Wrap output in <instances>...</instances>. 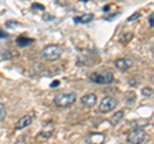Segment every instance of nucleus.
<instances>
[{
  "mask_svg": "<svg viewBox=\"0 0 154 144\" xmlns=\"http://www.w3.org/2000/svg\"><path fill=\"white\" fill-rule=\"evenodd\" d=\"M75 102H76V94L72 92H68V93L62 92L59 94H57L54 98V104L60 108L71 107L72 104H75Z\"/></svg>",
  "mask_w": 154,
  "mask_h": 144,
  "instance_id": "f257e3e1",
  "label": "nucleus"
},
{
  "mask_svg": "<svg viewBox=\"0 0 154 144\" xmlns=\"http://www.w3.org/2000/svg\"><path fill=\"white\" fill-rule=\"evenodd\" d=\"M42 58L46 61H57L62 55V48L57 44H50L42 48L41 50Z\"/></svg>",
  "mask_w": 154,
  "mask_h": 144,
  "instance_id": "f03ea898",
  "label": "nucleus"
},
{
  "mask_svg": "<svg viewBox=\"0 0 154 144\" xmlns=\"http://www.w3.org/2000/svg\"><path fill=\"white\" fill-rule=\"evenodd\" d=\"M113 74L112 72H103V74H98V72H93L89 76V80L94 84H99V85H107L110 84L113 81Z\"/></svg>",
  "mask_w": 154,
  "mask_h": 144,
  "instance_id": "7ed1b4c3",
  "label": "nucleus"
},
{
  "mask_svg": "<svg viewBox=\"0 0 154 144\" xmlns=\"http://www.w3.org/2000/svg\"><path fill=\"white\" fill-rule=\"evenodd\" d=\"M146 139V133L140 127L132 129L127 135V142L128 144H141Z\"/></svg>",
  "mask_w": 154,
  "mask_h": 144,
  "instance_id": "20e7f679",
  "label": "nucleus"
},
{
  "mask_svg": "<svg viewBox=\"0 0 154 144\" xmlns=\"http://www.w3.org/2000/svg\"><path fill=\"white\" fill-rule=\"evenodd\" d=\"M117 99H114L112 97H104L102 99V102L99 104V112L102 113H108L110 111H113V109L117 107Z\"/></svg>",
  "mask_w": 154,
  "mask_h": 144,
  "instance_id": "39448f33",
  "label": "nucleus"
},
{
  "mask_svg": "<svg viewBox=\"0 0 154 144\" xmlns=\"http://www.w3.org/2000/svg\"><path fill=\"white\" fill-rule=\"evenodd\" d=\"M105 140V135L102 133H91L86 138L88 144H103Z\"/></svg>",
  "mask_w": 154,
  "mask_h": 144,
  "instance_id": "423d86ee",
  "label": "nucleus"
},
{
  "mask_svg": "<svg viewBox=\"0 0 154 144\" xmlns=\"http://www.w3.org/2000/svg\"><path fill=\"white\" fill-rule=\"evenodd\" d=\"M81 104L84 107H88V108H91L94 107L96 104V95L93 94V93H89V94H85L82 98H81Z\"/></svg>",
  "mask_w": 154,
  "mask_h": 144,
  "instance_id": "0eeeda50",
  "label": "nucleus"
},
{
  "mask_svg": "<svg viewBox=\"0 0 154 144\" xmlns=\"http://www.w3.org/2000/svg\"><path fill=\"white\" fill-rule=\"evenodd\" d=\"M114 66H116V68H118L121 71H127L128 68L132 67V61L128 58H119L114 62Z\"/></svg>",
  "mask_w": 154,
  "mask_h": 144,
  "instance_id": "6e6552de",
  "label": "nucleus"
},
{
  "mask_svg": "<svg viewBox=\"0 0 154 144\" xmlns=\"http://www.w3.org/2000/svg\"><path fill=\"white\" fill-rule=\"evenodd\" d=\"M31 122H32V117L30 116V114H26V116L21 117L16 122V129H17V130H22V129L27 127L28 125H31Z\"/></svg>",
  "mask_w": 154,
  "mask_h": 144,
  "instance_id": "1a4fd4ad",
  "label": "nucleus"
},
{
  "mask_svg": "<svg viewBox=\"0 0 154 144\" xmlns=\"http://www.w3.org/2000/svg\"><path fill=\"white\" fill-rule=\"evenodd\" d=\"M94 20V14L93 13H86V14H82V16H79V17H75L73 21L76 23H82V25H86Z\"/></svg>",
  "mask_w": 154,
  "mask_h": 144,
  "instance_id": "9d476101",
  "label": "nucleus"
},
{
  "mask_svg": "<svg viewBox=\"0 0 154 144\" xmlns=\"http://www.w3.org/2000/svg\"><path fill=\"white\" fill-rule=\"evenodd\" d=\"M53 133H54V125H53V122H50V124H48L46 126L40 131V136H42V138H49Z\"/></svg>",
  "mask_w": 154,
  "mask_h": 144,
  "instance_id": "9b49d317",
  "label": "nucleus"
},
{
  "mask_svg": "<svg viewBox=\"0 0 154 144\" xmlns=\"http://www.w3.org/2000/svg\"><path fill=\"white\" fill-rule=\"evenodd\" d=\"M32 42H33V39H30V37H26V36H19L17 39V45L21 46V48L30 45Z\"/></svg>",
  "mask_w": 154,
  "mask_h": 144,
  "instance_id": "f8f14e48",
  "label": "nucleus"
},
{
  "mask_svg": "<svg viewBox=\"0 0 154 144\" xmlns=\"http://www.w3.org/2000/svg\"><path fill=\"white\" fill-rule=\"evenodd\" d=\"M123 111H118L117 113H114L112 117H110V124L113 125V126H116V125H118L119 121H122V118H123Z\"/></svg>",
  "mask_w": 154,
  "mask_h": 144,
  "instance_id": "ddd939ff",
  "label": "nucleus"
},
{
  "mask_svg": "<svg viewBox=\"0 0 154 144\" xmlns=\"http://www.w3.org/2000/svg\"><path fill=\"white\" fill-rule=\"evenodd\" d=\"M132 37H134L132 32H125L123 35L121 36V42H123V44H127L128 41L132 40Z\"/></svg>",
  "mask_w": 154,
  "mask_h": 144,
  "instance_id": "4468645a",
  "label": "nucleus"
},
{
  "mask_svg": "<svg viewBox=\"0 0 154 144\" xmlns=\"http://www.w3.org/2000/svg\"><path fill=\"white\" fill-rule=\"evenodd\" d=\"M135 99H136V97H135V94L132 92H130L126 94V98H125V100H126L127 104H132L135 102Z\"/></svg>",
  "mask_w": 154,
  "mask_h": 144,
  "instance_id": "2eb2a0df",
  "label": "nucleus"
},
{
  "mask_svg": "<svg viewBox=\"0 0 154 144\" xmlns=\"http://www.w3.org/2000/svg\"><path fill=\"white\" fill-rule=\"evenodd\" d=\"M141 94L144 95V97L149 98V97H152V95L154 94V90H153L152 88H144V89L141 90Z\"/></svg>",
  "mask_w": 154,
  "mask_h": 144,
  "instance_id": "dca6fc26",
  "label": "nucleus"
},
{
  "mask_svg": "<svg viewBox=\"0 0 154 144\" xmlns=\"http://www.w3.org/2000/svg\"><path fill=\"white\" fill-rule=\"evenodd\" d=\"M140 17H141V13H140V12H136V13H134L132 16H130V17L127 18V22H132V21H135V20H139Z\"/></svg>",
  "mask_w": 154,
  "mask_h": 144,
  "instance_id": "f3484780",
  "label": "nucleus"
},
{
  "mask_svg": "<svg viewBox=\"0 0 154 144\" xmlns=\"http://www.w3.org/2000/svg\"><path fill=\"white\" fill-rule=\"evenodd\" d=\"M5 114H7V111H5V107L0 103V121H3L5 118Z\"/></svg>",
  "mask_w": 154,
  "mask_h": 144,
  "instance_id": "a211bd4d",
  "label": "nucleus"
},
{
  "mask_svg": "<svg viewBox=\"0 0 154 144\" xmlns=\"http://www.w3.org/2000/svg\"><path fill=\"white\" fill-rule=\"evenodd\" d=\"M148 23H149V26H150V27L154 26V13H152L150 16H149V18H148Z\"/></svg>",
  "mask_w": 154,
  "mask_h": 144,
  "instance_id": "6ab92c4d",
  "label": "nucleus"
},
{
  "mask_svg": "<svg viewBox=\"0 0 154 144\" xmlns=\"http://www.w3.org/2000/svg\"><path fill=\"white\" fill-rule=\"evenodd\" d=\"M31 8L32 9H40V11H44V7H42L41 4H32Z\"/></svg>",
  "mask_w": 154,
  "mask_h": 144,
  "instance_id": "aec40b11",
  "label": "nucleus"
},
{
  "mask_svg": "<svg viewBox=\"0 0 154 144\" xmlns=\"http://www.w3.org/2000/svg\"><path fill=\"white\" fill-rule=\"evenodd\" d=\"M8 37V33H5L3 30H0V39H7Z\"/></svg>",
  "mask_w": 154,
  "mask_h": 144,
  "instance_id": "412c9836",
  "label": "nucleus"
},
{
  "mask_svg": "<svg viewBox=\"0 0 154 144\" xmlns=\"http://www.w3.org/2000/svg\"><path fill=\"white\" fill-rule=\"evenodd\" d=\"M59 81H53L51 83V85H50V88H55V86H59Z\"/></svg>",
  "mask_w": 154,
  "mask_h": 144,
  "instance_id": "4be33fe9",
  "label": "nucleus"
},
{
  "mask_svg": "<svg viewBox=\"0 0 154 144\" xmlns=\"http://www.w3.org/2000/svg\"><path fill=\"white\" fill-rule=\"evenodd\" d=\"M7 26H8V27H12V26H13V23H8ZM16 26H18V23H16Z\"/></svg>",
  "mask_w": 154,
  "mask_h": 144,
  "instance_id": "5701e85b",
  "label": "nucleus"
},
{
  "mask_svg": "<svg viewBox=\"0 0 154 144\" xmlns=\"http://www.w3.org/2000/svg\"><path fill=\"white\" fill-rule=\"evenodd\" d=\"M152 52L154 53V44H153V46H152Z\"/></svg>",
  "mask_w": 154,
  "mask_h": 144,
  "instance_id": "b1692460",
  "label": "nucleus"
}]
</instances>
